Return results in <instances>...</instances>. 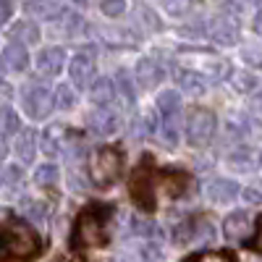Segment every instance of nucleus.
I'll return each instance as SVG.
<instances>
[{
	"instance_id": "7ed1b4c3",
	"label": "nucleus",
	"mask_w": 262,
	"mask_h": 262,
	"mask_svg": "<svg viewBox=\"0 0 262 262\" xmlns=\"http://www.w3.org/2000/svg\"><path fill=\"white\" fill-rule=\"evenodd\" d=\"M121 168H123V158H121V152L113 149V147H102L95 152V158H92V165H90V179L95 186L105 189V186H111L118 176H121Z\"/></svg>"
},
{
	"instance_id": "a211bd4d",
	"label": "nucleus",
	"mask_w": 262,
	"mask_h": 262,
	"mask_svg": "<svg viewBox=\"0 0 262 262\" xmlns=\"http://www.w3.org/2000/svg\"><path fill=\"white\" fill-rule=\"evenodd\" d=\"M3 63H6V69L8 71H24L27 66H29V53L27 48H21V45H6L3 50Z\"/></svg>"
},
{
	"instance_id": "f03ea898",
	"label": "nucleus",
	"mask_w": 262,
	"mask_h": 262,
	"mask_svg": "<svg viewBox=\"0 0 262 262\" xmlns=\"http://www.w3.org/2000/svg\"><path fill=\"white\" fill-rule=\"evenodd\" d=\"M105 215H107V210L102 205H92L79 215L76 231H74L76 247H97L105 242Z\"/></svg>"
},
{
	"instance_id": "c756f323",
	"label": "nucleus",
	"mask_w": 262,
	"mask_h": 262,
	"mask_svg": "<svg viewBox=\"0 0 262 262\" xmlns=\"http://www.w3.org/2000/svg\"><path fill=\"white\" fill-rule=\"evenodd\" d=\"M116 86H118V92H121L128 102H134L137 90H134V81H131V76H128L126 71H118V76H116Z\"/></svg>"
},
{
	"instance_id": "b1692460",
	"label": "nucleus",
	"mask_w": 262,
	"mask_h": 262,
	"mask_svg": "<svg viewBox=\"0 0 262 262\" xmlns=\"http://www.w3.org/2000/svg\"><path fill=\"white\" fill-rule=\"evenodd\" d=\"M58 179H60V173H58V165L55 163H42L34 170V184L37 186H55Z\"/></svg>"
},
{
	"instance_id": "bb28decb",
	"label": "nucleus",
	"mask_w": 262,
	"mask_h": 262,
	"mask_svg": "<svg viewBox=\"0 0 262 262\" xmlns=\"http://www.w3.org/2000/svg\"><path fill=\"white\" fill-rule=\"evenodd\" d=\"M24 11L27 13H37V16H42V18H58L60 13H63V6L60 3H27L24 6Z\"/></svg>"
},
{
	"instance_id": "4c0bfd02",
	"label": "nucleus",
	"mask_w": 262,
	"mask_h": 262,
	"mask_svg": "<svg viewBox=\"0 0 262 262\" xmlns=\"http://www.w3.org/2000/svg\"><path fill=\"white\" fill-rule=\"evenodd\" d=\"M13 13V3H6V0H0V27L8 24V18Z\"/></svg>"
},
{
	"instance_id": "ddd939ff",
	"label": "nucleus",
	"mask_w": 262,
	"mask_h": 262,
	"mask_svg": "<svg viewBox=\"0 0 262 262\" xmlns=\"http://www.w3.org/2000/svg\"><path fill=\"white\" fill-rule=\"evenodd\" d=\"M249 231H252V221H249V215L244 210L231 212L223 221V233H226V238H231V242H244V238L249 236Z\"/></svg>"
},
{
	"instance_id": "f3484780",
	"label": "nucleus",
	"mask_w": 262,
	"mask_h": 262,
	"mask_svg": "<svg viewBox=\"0 0 262 262\" xmlns=\"http://www.w3.org/2000/svg\"><path fill=\"white\" fill-rule=\"evenodd\" d=\"M13 149H16V155H18V160H21V163H32V160H34V155H37V134H34L32 128L21 131V134L16 137Z\"/></svg>"
},
{
	"instance_id": "412c9836",
	"label": "nucleus",
	"mask_w": 262,
	"mask_h": 262,
	"mask_svg": "<svg viewBox=\"0 0 262 262\" xmlns=\"http://www.w3.org/2000/svg\"><path fill=\"white\" fill-rule=\"evenodd\" d=\"M158 111L163 113V118L181 116V97L176 95V90H165L158 95Z\"/></svg>"
},
{
	"instance_id": "423d86ee",
	"label": "nucleus",
	"mask_w": 262,
	"mask_h": 262,
	"mask_svg": "<svg viewBox=\"0 0 262 262\" xmlns=\"http://www.w3.org/2000/svg\"><path fill=\"white\" fill-rule=\"evenodd\" d=\"M131 196L142 210H155V173H152L147 165H142L134 176H131Z\"/></svg>"
},
{
	"instance_id": "a19ab883",
	"label": "nucleus",
	"mask_w": 262,
	"mask_h": 262,
	"mask_svg": "<svg viewBox=\"0 0 262 262\" xmlns=\"http://www.w3.org/2000/svg\"><path fill=\"white\" fill-rule=\"evenodd\" d=\"M254 29L262 34V6L257 8V16H254Z\"/></svg>"
},
{
	"instance_id": "6e6552de",
	"label": "nucleus",
	"mask_w": 262,
	"mask_h": 262,
	"mask_svg": "<svg viewBox=\"0 0 262 262\" xmlns=\"http://www.w3.org/2000/svg\"><path fill=\"white\" fill-rule=\"evenodd\" d=\"M215 236V228L210 221H205V217H200V221H189V223H181L176 228V233H173V242L181 244V247H189V244H207L212 242Z\"/></svg>"
},
{
	"instance_id": "5701e85b",
	"label": "nucleus",
	"mask_w": 262,
	"mask_h": 262,
	"mask_svg": "<svg viewBox=\"0 0 262 262\" xmlns=\"http://www.w3.org/2000/svg\"><path fill=\"white\" fill-rule=\"evenodd\" d=\"M21 121H18V113L13 111L11 105H3L0 107V137H13V134H21Z\"/></svg>"
},
{
	"instance_id": "ea45409f",
	"label": "nucleus",
	"mask_w": 262,
	"mask_h": 262,
	"mask_svg": "<svg viewBox=\"0 0 262 262\" xmlns=\"http://www.w3.org/2000/svg\"><path fill=\"white\" fill-rule=\"evenodd\" d=\"M252 247H254L257 252H262V221H259V228H257V236H254V242H252Z\"/></svg>"
},
{
	"instance_id": "f257e3e1",
	"label": "nucleus",
	"mask_w": 262,
	"mask_h": 262,
	"mask_svg": "<svg viewBox=\"0 0 262 262\" xmlns=\"http://www.w3.org/2000/svg\"><path fill=\"white\" fill-rule=\"evenodd\" d=\"M39 252V236L27 223H8L0 233V254L13 259H27Z\"/></svg>"
},
{
	"instance_id": "cd10ccee",
	"label": "nucleus",
	"mask_w": 262,
	"mask_h": 262,
	"mask_svg": "<svg viewBox=\"0 0 262 262\" xmlns=\"http://www.w3.org/2000/svg\"><path fill=\"white\" fill-rule=\"evenodd\" d=\"M76 105V90H71V84H60L55 90V107L58 111H71Z\"/></svg>"
},
{
	"instance_id": "c03bdc74",
	"label": "nucleus",
	"mask_w": 262,
	"mask_h": 262,
	"mask_svg": "<svg viewBox=\"0 0 262 262\" xmlns=\"http://www.w3.org/2000/svg\"><path fill=\"white\" fill-rule=\"evenodd\" d=\"M71 262H84V259H71Z\"/></svg>"
},
{
	"instance_id": "1a4fd4ad",
	"label": "nucleus",
	"mask_w": 262,
	"mask_h": 262,
	"mask_svg": "<svg viewBox=\"0 0 262 262\" xmlns=\"http://www.w3.org/2000/svg\"><path fill=\"white\" fill-rule=\"evenodd\" d=\"M95 58L90 53H76L69 63V76H71V84L76 86V90H86L90 86L92 90V84L97 81L95 79Z\"/></svg>"
},
{
	"instance_id": "39448f33",
	"label": "nucleus",
	"mask_w": 262,
	"mask_h": 262,
	"mask_svg": "<svg viewBox=\"0 0 262 262\" xmlns=\"http://www.w3.org/2000/svg\"><path fill=\"white\" fill-rule=\"evenodd\" d=\"M21 102H24V113L32 121H42L55 107V95H50V90L42 84H29L21 90Z\"/></svg>"
},
{
	"instance_id": "4be33fe9",
	"label": "nucleus",
	"mask_w": 262,
	"mask_h": 262,
	"mask_svg": "<svg viewBox=\"0 0 262 262\" xmlns=\"http://www.w3.org/2000/svg\"><path fill=\"white\" fill-rule=\"evenodd\" d=\"M18 212L24 215V217H29L32 223H42L48 217V205L39 202V200H32V196H27V200H21Z\"/></svg>"
},
{
	"instance_id": "e433bc0d",
	"label": "nucleus",
	"mask_w": 262,
	"mask_h": 262,
	"mask_svg": "<svg viewBox=\"0 0 262 262\" xmlns=\"http://www.w3.org/2000/svg\"><path fill=\"white\" fill-rule=\"evenodd\" d=\"M163 8L168 11V13H173V16H181V13H186L189 8H191V3H163Z\"/></svg>"
},
{
	"instance_id": "a878e982",
	"label": "nucleus",
	"mask_w": 262,
	"mask_h": 262,
	"mask_svg": "<svg viewBox=\"0 0 262 262\" xmlns=\"http://www.w3.org/2000/svg\"><path fill=\"white\" fill-rule=\"evenodd\" d=\"M160 134L168 144H179L181 139V118L179 116H173V118H163L160 123Z\"/></svg>"
},
{
	"instance_id": "20e7f679",
	"label": "nucleus",
	"mask_w": 262,
	"mask_h": 262,
	"mask_svg": "<svg viewBox=\"0 0 262 262\" xmlns=\"http://www.w3.org/2000/svg\"><path fill=\"white\" fill-rule=\"evenodd\" d=\"M215 128H217V121L210 111L205 107H196L191 111L184 121V134H186V142L191 147H205L210 144V139L215 137Z\"/></svg>"
},
{
	"instance_id": "37998d69",
	"label": "nucleus",
	"mask_w": 262,
	"mask_h": 262,
	"mask_svg": "<svg viewBox=\"0 0 262 262\" xmlns=\"http://www.w3.org/2000/svg\"><path fill=\"white\" fill-rule=\"evenodd\" d=\"M113 262H131V259H126V257H118V259H113Z\"/></svg>"
},
{
	"instance_id": "aec40b11",
	"label": "nucleus",
	"mask_w": 262,
	"mask_h": 262,
	"mask_svg": "<svg viewBox=\"0 0 262 262\" xmlns=\"http://www.w3.org/2000/svg\"><path fill=\"white\" fill-rule=\"evenodd\" d=\"M63 144H66V131L60 126L45 128V134H42V149H45L48 155H60Z\"/></svg>"
},
{
	"instance_id": "c85d7f7f",
	"label": "nucleus",
	"mask_w": 262,
	"mask_h": 262,
	"mask_svg": "<svg viewBox=\"0 0 262 262\" xmlns=\"http://www.w3.org/2000/svg\"><path fill=\"white\" fill-rule=\"evenodd\" d=\"M242 60L249 66H262V42H249L242 48Z\"/></svg>"
},
{
	"instance_id": "dca6fc26",
	"label": "nucleus",
	"mask_w": 262,
	"mask_h": 262,
	"mask_svg": "<svg viewBox=\"0 0 262 262\" xmlns=\"http://www.w3.org/2000/svg\"><path fill=\"white\" fill-rule=\"evenodd\" d=\"M8 34L13 39V45H21V48H29V45H34V42H39V27L34 24V21H29V18L16 21Z\"/></svg>"
},
{
	"instance_id": "a18cd8bd",
	"label": "nucleus",
	"mask_w": 262,
	"mask_h": 262,
	"mask_svg": "<svg viewBox=\"0 0 262 262\" xmlns=\"http://www.w3.org/2000/svg\"><path fill=\"white\" fill-rule=\"evenodd\" d=\"M259 163H262V152H259Z\"/></svg>"
},
{
	"instance_id": "9b49d317",
	"label": "nucleus",
	"mask_w": 262,
	"mask_h": 262,
	"mask_svg": "<svg viewBox=\"0 0 262 262\" xmlns=\"http://www.w3.org/2000/svg\"><path fill=\"white\" fill-rule=\"evenodd\" d=\"M90 128L97 137H111L121 128V116L113 107H97L95 113H90Z\"/></svg>"
},
{
	"instance_id": "0eeeda50",
	"label": "nucleus",
	"mask_w": 262,
	"mask_h": 262,
	"mask_svg": "<svg viewBox=\"0 0 262 262\" xmlns=\"http://www.w3.org/2000/svg\"><path fill=\"white\" fill-rule=\"evenodd\" d=\"M238 34H242V24H238V18L231 16V13H217L210 21V29H207V37L215 42V45H223V48L236 45Z\"/></svg>"
},
{
	"instance_id": "9d476101",
	"label": "nucleus",
	"mask_w": 262,
	"mask_h": 262,
	"mask_svg": "<svg viewBox=\"0 0 262 262\" xmlns=\"http://www.w3.org/2000/svg\"><path fill=\"white\" fill-rule=\"evenodd\" d=\"M63 63H66V50L63 48H45V50H39L37 58H34V69L39 76H45V79H55L63 69Z\"/></svg>"
},
{
	"instance_id": "4468645a",
	"label": "nucleus",
	"mask_w": 262,
	"mask_h": 262,
	"mask_svg": "<svg viewBox=\"0 0 262 262\" xmlns=\"http://www.w3.org/2000/svg\"><path fill=\"white\" fill-rule=\"evenodd\" d=\"M207 196L215 205H228L238 196V184L231 181V179H212L207 184Z\"/></svg>"
},
{
	"instance_id": "2eb2a0df",
	"label": "nucleus",
	"mask_w": 262,
	"mask_h": 262,
	"mask_svg": "<svg viewBox=\"0 0 262 262\" xmlns=\"http://www.w3.org/2000/svg\"><path fill=\"white\" fill-rule=\"evenodd\" d=\"M116 95H118L116 81H113V79H105V76L97 79V81L92 84V90H90V97H92V102H95L97 107H113Z\"/></svg>"
},
{
	"instance_id": "49530a36",
	"label": "nucleus",
	"mask_w": 262,
	"mask_h": 262,
	"mask_svg": "<svg viewBox=\"0 0 262 262\" xmlns=\"http://www.w3.org/2000/svg\"><path fill=\"white\" fill-rule=\"evenodd\" d=\"M55 262H63V259H55Z\"/></svg>"
},
{
	"instance_id": "c9c22d12",
	"label": "nucleus",
	"mask_w": 262,
	"mask_h": 262,
	"mask_svg": "<svg viewBox=\"0 0 262 262\" xmlns=\"http://www.w3.org/2000/svg\"><path fill=\"white\" fill-rule=\"evenodd\" d=\"M18 179H21V168H18V165H6V168H3V181H6V186H13Z\"/></svg>"
},
{
	"instance_id": "79ce46f5",
	"label": "nucleus",
	"mask_w": 262,
	"mask_h": 262,
	"mask_svg": "<svg viewBox=\"0 0 262 262\" xmlns=\"http://www.w3.org/2000/svg\"><path fill=\"white\" fill-rule=\"evenodd\" d=\"M3 71H6V63H3V58H0V92L6 90V86H3Z\"/></svg>"
},
{
	"instance_id": "58836bf2",
	"label": "nucleus",
	"mask_w": 262,
	"mask_h": 262,
	"mask_svg": "<svg viewBox=\"0 0 262 262\" xmlns=\"http://www.w3.org/2000/svg\"><path fill=\"white\" fill-rule=\"evenodd\" d=\"M142 16H144V24H147V27H152V29H160V21H158V16H152L147 8H142Z\"/></svg>"
},
{
	"instance_id": "2f4dec72",
	"label": "nucleus",
	"mask_w": 262,
	"mask_h": 262,
	"mask_svg": "<svg viewBox=\"0 0 262 262\" xmlns=\"http://www.w3.org/2000/svg\"><path fill=\"white\" fill-rule=\"evenodd\" d=\"M257 84H259V81H257L252 74H236V76H233V86H236L238 92H254Z\"/></svg>"
},
{
	"instance_id": "393cba45",
	"label": "nucleus",
	"mask_w": 262,
	"mask_h": 262,
	"mask_svg": "<svg viewBox=\"0 0 262 262\" xmlns=\"http://www.w3.org/2000/svg\"><path fill=\"white\" fill-rule=\"evenodd\" d=\"M131 231H134L137 236H142V238H147V242H158V238H160V228H158V223L142 221V217H134V221H131Z\"/></svg>"
},
{
	"instance_id": "72a5a7b5",
	"label": "nucleus",
	"mask_w": 262,
	"mask_h": 262,
	"mask_svg": "<svg viewBox=\"0 0 262 262\" xmlns=\"http://www.w3.org/2000/svg\"><path fill=\"white\" fill-rule=\"evenodd\" d=\"M242 196H244L249 205H262V184L244 186V189H242Z\"/></svg>"
},
{
	"instance_id": "473e14b6",
	"label": "nucleus",
	"mask_w": 262,
	"mask_h": 262,
	"mask_svg": "<svg viewBox=\"0 0 262 262\" xmlns=\"http://www.w3.org/2000/svg\"><path fill=\"white\" fill-rule=\"evenodd\" d=\"M189 262H233V257L228 252H202V254L191 257Z\"/></svg>"
},
{
	"instance_id": "7c9ffc66",
	"label": "nucleus",
	"mask_w": 262,
	"mask_h": 262,
	"mask_svg": "<svg viewBox=\"0 0 262 262\" xmlns=\"http://www.w3.org/2000/svg\"><path fill=\"white\" fill-rule=\"evenodd\" d=\"M228 165L233 170H249L252 168V155H249L247 149H236V152H231V155H228Z\"/></svg>"
},
{
	"instance_id": "f704fd0d",
	"label": "nucleus",
	"mask_w": 262,
	"mask_h": 262,
	"mask_svg": "<svg viewBox=\"0 0 262 262\" xmlns=\"http://www.w3.org/2000/svg\"><path fill=\"white\" fill-rule=\"evenodd\" d=\"M100 11L113 18V16H121L126 11V3H121V0H116V3H100Z\"/></svg>"
},
{
	"instance_id": "f8f14e48",
	"label": "nucleus",
	"mask_w": 262,
	"mask_h": 262,
	"mask_svg": "<svg viewBox=\"0 0 262 262\" xmlns=\"http://www.w3.org/2000/svg\"><path fill=\"white\" fill-rule=\"evenodd\" d=\"M137 81L142 84V90H155V86L165 79V71L163 66L155 60V58H142L137 63V71H134Z\"/></svg>"
},
{
	"instance_id": "6ab92c4d",
	"label": "nucleus",
	"mask_w": 262,
	"mask_h": 262,
	"mask_svg": "<svg viewBox=\"0 0 262 262\" xmlns=\"http://www.w3.org/2000/svg\"><path fill=\"white\" fill-rule=\"evenodd\" d=\"M176 84L181 86V92H186V95H202L205 92V76L202 74H196V71H179L176 74Z\"/></svg>"
}]
</instances>
